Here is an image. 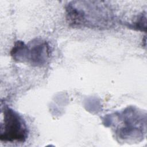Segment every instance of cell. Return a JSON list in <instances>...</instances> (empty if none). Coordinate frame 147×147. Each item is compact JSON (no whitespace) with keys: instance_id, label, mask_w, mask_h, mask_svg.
Wrapping results in <instances>:
<instances>
[{"instance_id":"obj_1","label":"cell","mask_w":147,"mask_h":147,"mask_svg":"<svg viewBox=\"0 0 147 147\" xmlns=\"http://www.w3.org/2000/svg\"><path fill=\"white\" fill-rule=\"evenodd\" d=\"M68 23L75 27L105 28L112 23L113 14L102 2L72 1L66 7Z\"/></svg>"},{"instance_id":"obj_2","label":"cell","mask_w":147,"mask_h":147,"mask_svg":"<svg viewBox=\"0 0 147 147\" xmlns=\"http://www.w3.org/2000/svg\"><path fill=\"white\" fill-rule=\"evenodd\" d=\"M0 140L9 142H23L28 136L26 122L21 115L13 109L5 106L2 110Z\"/></svg>"},{"instance_id":"obj_4","label":"cell","mask_w":147,"mask_h":147,"mask_svg":"<svg viewBox=\"0 0 147 147\" xmlns=\"http://www.w3.org/2000/svg\"><path fill=\"white\" fill-rule=\"evenodd\" d=\"M28 45L22 41H17L10 52L13 59L20 63H28Z\"/></svg>"},{"instance_id":"obj_3","label":"cell","mask_w":147,"mask_h":147,"mask_svg":"<svg viewBox=\"0 0 147 147\" xmlns=\"http://www.w3.org/2000/svg\"><path fill=\"white\" fill-rule=\"evenodd\" d=\"M28 45V63L33 65L45 64L50 56L51 49L48 42L41 39H34Z\"/></svg>"}]
</instances>
